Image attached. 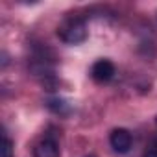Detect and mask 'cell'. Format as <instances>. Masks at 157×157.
<instances>
[{"label":"cell","instance_id":"obj_1","mask_svg":"<svg viewBox=\"0 0 157 157\" xmlns=\"http://www.w3.org/2000/svg\"><path fill=\"white\" fill-rule=\"evenodd\" d=\"M57 35L67 44H80L87 39V24L80 17H68L59 24Z\"/></svg>","mask_w":157,"mask_h":157},{"label":"cell","instance_id":"obj_2","mask_svg":"<svg viewBox=\"0 0 157 157\" xmlns=\"http://www.w3.org/2000/svg\"><path fill=\"white\" fill-rule=\"evenodd\" d=\"M109 144L115 151L118 153H126L129 151L131 144H133V139H131V133L124 128H118V129H113L111 135H109Z\"/></svg>","mask_w":157,"mask_h":157},{"label":"cell","instance_id":"obj_3","mask_svg":"<svg viewBox=\"0 0 157 157\" xmlns=\"http://www.w3.org/2000/svg\"><path fill=\"white\" fill-rule=\"evenodd\" d=\"M91 76H93L94 82L105 83V82H109L111 78L115 76V65L109 59H98L93 65V68H91Z\"/></svg>","mask_w":157,"mask_h":157},{"label":"cell","instance_id":"obj_4","mask_svg":"<svg viewBox=\"0 0 157 157\" xmlns=\"http://www.w3.org/2000/svg\"><path fill=\"white\" fill-rule=\"evenodd\" d=\"M33 157H59V144L52 137H44L33 148Z\"/></svg>","mask_w":157,"mask_h":157},{"label":"cell","instance_id":"obj_5","mask_svg":"<svg viewBox=\"0 0 157 157\" xmlns=\"http://www.w3.org/2000/svg\"><path fill=\"white\" fill-rule=\"evenodd\" d=\"M48 107L54 111V113H59V115H65V113H68V104L65 102V100H61V98H52V100H48Z\"/></svg>","mask_w":157,"mask_h":157},{"label":"cell","instance_id":"obj_6","mask_svg":"<svg viewBox=\"0 0 157 157\" xmlns=\"http://www.w3.org/2000/svg\"><path fill=\"white\" fill-rule=\"evenodd\" d=\"M0 150H2V155H0V157H11L13 142L8 139V135H4V137H2V148H0Z\"/></svg>","mask_w":157,"mask_h":157},{"label":"cell","instance_id":"obj_7","mask_svg":"<svg viewBox=\"0 0 157 157\" xmlns=\"http://www.w3.org/2000/svg\"><path fill=\"white\" fill-rule=\"evenodd\" d=\"M142 157H157V148H148Z\"/></svg>","mask_w":157,"mask_h":157},{"label":"cell","instance_id":"obj_8","mask_svg":"<svg viewBox=\"0 0 157 157\" xmlns=\"http://www.w3.org/2000/svg\"><path fill=\"white\" fill-rule=\"evenodd\" d=\"M85 157H96V155H93V153H91V155H85Z\"/></svg>","mask_w":157,"mask_h":157}]
</instances>
